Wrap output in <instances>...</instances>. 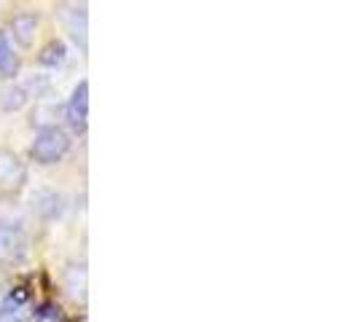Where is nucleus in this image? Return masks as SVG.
<instances>
[{
	"label": "nucleus",
	"mask_w": 357,
	"mask_h": 322,
	"mask_svg": "<svg viewBox=\"0 0 357 322\" xmlns=\"http://www.w3.org/2000/svg\"><path fill=\"white\" fill-rule=\"evenodd\" d=\"M70 151V137L68 132H62L59 126H46V129H38L36 140L30 145V156L36 164L43 167H52L56 161H62Z\"/></svg>",
	"instance_id": "obj_1"
},
{
	"label": "nucleus",
	"mask_w": 357,
	"mask_h": 322,
	"mask_svg": "<svg viewBox=\"0 0 357 322\" xmlns=\"http://www.w3.org/2000/svg\"><path fill=\"white\" fill-rule=\"evenodd\" d=\"M30 252V239L19 223L0 220V263H22Z\"/></svg>",
	"instance_id": "obj_2"
},
{
	"label": "nucleus",
	"mask_w": 357,
	"mask_h": 322,
	"mask_svg": "<svg viewBox=\"0 0 357 322\" xmlns=\"http://www.w3.org/2000/svg\"><path fill=\"white\" fill-rule=\"evenodd\" d=\"M33 317H36V306L27 287L8 290V296L0 301V322H30Z\"/></svg>",
	"instance_id": "obj_3"
},
{
	"label": "nucleus",
	"mask_w": 357,
	"mask_h": 322,
	"mask_svg": "<svg viewBox=\"0 0 357 322\" xmlns=\"http://www.w3.org/2000/svg\"><path fill=\"white\" fill-rule=\"evenodd\" d=\"M27 180V167L14 151L0 148V194H17Z\"/></svg>",
	"instance_id": "obj_4"
},
{
	"label": "nucleus",
	"mask_w": 357,
	"mask_h": 322,
	"mask_svg": "<svg viewBox=\"0 0 357 322\" xmlns=\"http://www.w3.org/2000/svg\"><path fill=\"white\" fill-rule=\"evenodd\" d=\"M65 118L73 126V132H86L89 124V81H81L70 94V102L65 107Z\"/></svg>",
	"instance_id": "obj_5"
},
{
	"label": "nucleus",
	"mask_w": 357,
	"mask_h": 322,
	"mask_svg": "<svg viewBox=\"0 0 357 322\" xmlns=\"http://www.w3.org/2000/svg\"><path fill=\"white\" fill-rule=\"evenodd\" d=\"M59 19L65 24V30L70 33V38L75 40V46L81 52H86V11L78 6H62L59 8Z\"/></svg>",
	"instance_id": "obj_6"
},
{
	"label": "nucleus",
	"mask_w": 357,
	"mask_h": 322,
	"mask_svg": "<svg viewBox=\"0 0 357 322\" xmlns=\"http://www.w3.org/2000/svg\"><path fill=\"white\" fill-rule=\"evenodd\" d=\"M33 213L40 220H56L59 215L65 213V199H62V194L52 191V188H40L33 197Z\"/></svg>",
	"instance_id": "obj_7"
},
{
	"label": "nucleus",
	"mask_w": 357,
	"mask_h": 322,
	"mask_svg": "<svg viewBox=\"0 0 357 322\" xmlns=\"http://www.w3.org/2000/svg\"><path fill=\"white\" fill-rule=\"evenodd\" d=\"M11 36H14V40L22 49H30L38 36V14H33V11L17 14V17L11 19Z\"/></svg>",
	"instance_id": "obj_8"
},
{
	"label": "nucleus",
	"mask_w": 357,
	"mask_h": 322,
	"mask_svg": "<svg viewBox=\"0 0 357 322\" xmlns=\"http://www.w3.org/2000/svg\"><path fill=\"white\" fill-rule=\"evenodd\" d=\"M19 72V54L11 46V38L0 30V78H14Z\"/></svg>",
	"instance_id": "obj_9"
},
{
	"label": "nucleus",
	"mask_w": 357,
	"mask_h": 322,
	"mask_svg": "<svg viewBox=\"0 0 357 322\" xmlns=\"http://www.w3.org/2000/svg\"><path fill=\"white\" fill-rule=\"evenodd\" d=\"M59 113H62V105L56 100H38L36 107H33V126H38V129L56 126Z\"/></svg>",
	"instance_id": "obj_10"
},
{
	"label": "nucleus",
	"mask_w": 357,
	"mask_h": 322,
	"mask_svg": "<svg viewBox=\"0 0 357 322\" xmlns=\"http://www.w3.org/2000/svg\"><path fill=\"white\" fill-rule=\"evenodd\" d=\"M65 287L70 293L73 301H86V268L84 266H70L65 271Z\"/></svg>",
	"instance_id": "obj_11"
},
{
	"label": "nucleus",
	"mask_w": 357,
	"mask_h": 322,
	"mask_svg": "<svg viewBox=\"0 0 357 322\" xmlns=\"http://www.w3.org/2000/svg\"><path fill=\"white\" fill-rule=\"evenodd\" d=\"M30 100H33V94L27 89V84H22V86H11L0 94V107L6 113H14V110H22Z\"/></svg>",
	"instance_id": "obj_12"
},
{
	"label": "nucleus",
	"mask_w": 357,
	"mask_h": 322,
	"mask_svg": "<svg viewBox=\"0 0 357 322\" xmlns=\"http://www.w3.org/2000/svg\"><path fill=\"white\" fill-rule=\"evenodd\" d=\"M38 59H40L43 68H54V70H56V68H62V65L68 62V46L54 38V40H49V43L43 46V52H40Z\"/></svg>",
	"instance_id": "obj_13"
},
{
	"label": "nucleus",
	"mask_w": 357,
	"mask_h": 322,
	"mask_svg": "<svg viewBox=\"0 0 357 322\" xmlns=\"http://www.w3.org/2000/svg\"><path fill=\"white\" fill-rule=\"evenodd\" d=\"M38 320L40 322H59V309H54V306H43V312H38Z\"/></svg>",
	"instance_id": "obj_14"
},
{
	"label": "nucleus",
	"mask_w": 357,
	"mask_h": 322,
	"mask_svg": "<svg viewBox=\"0 0 357 322\" xmlns=\"http://www.w3.org/2000/svg\"><path fill=\"white\" fill-rule=\"evenodd\" d=\"M0 287H3V277H0Z\"/></svg>",
	"instance_id": "obj_15"
}]
</instances>
